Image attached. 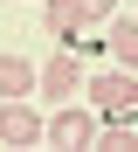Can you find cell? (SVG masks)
<instances>
[{
	"label": "cell",
	"mask_w": 138,
	"mask_h": 152,
	"mask_svg": "<svg viewBox=\"0 0 138 152\" xmlns=\"http://www.w3.org/2000/svg\"><path fill=\"white\" fill-rule=\"evenodd\" d=\"M83 90H90V104L104 118H131L138 111V69H104V76H83Z\"/></svg>",
	"instance_id": "1"
},
{
	"label": "cell",
	"mask_w": 138,
	"mask_h": 152,
	"mask_svg": "<svg viewBox=\"0 0 138 152\" xmlns=\"http://www.w3.org/2000/svg\"><path fill=\"white\" fill-rule=\"evenodd\" d=\"M42 138H48V145H62V152H90V145H97V111L62 104V111L42 124Z\"/></svg>",
	"instance_id": "2"
},
{
	"label": "cell",
	"mask_w": 138,
	"mask_h": 152,
	"mask_svg": "<svg viewBox=\"0 0 138 152\" xmlns=\"http://www.w3.org/2000/svg\"><path fill=\"white\" fill-rule=\"evenodd\" d=\"M42 124L48 118H35L21 97H7V104H0V145H42Z\"/></svg>",
	"instance_id": "3"
},
{
	"label": "cell",
	"mask_w": 138,
	"mask_h": 152,
	"mask_svg": "<svg viewBox=\"0 0 138 152\" xmlns=\"http://www.w3.org/2000/svg\"><path fill=\"white\" fill-rule=\"evenodd\" d=\"M42 90L69 104V97L83 90V69H76V56H55V62H42Z\"/></svg>",
	"instance_id": "4"
},
{
	"label": "cell",
	"mask_w": 138,
	"mask_h": 152,
	"mask_svg": "<svg viewBox=\"0 0 138 152\" xmlns=\"http://www.w3.org/2000/svg\"><path fill=\"white\" fill-rule=\"evenodd\" d=\"M35 83H42V69L28 56H0V97H28Z\"/></svg>",
	"instance_id": "5"
},
{
	"label": "cell",
	"mask_w": 138,
	"mask_h": 152,
	"mask_svg": "<svg viewBox=\"0 0 138 152\" xmlns=\"http://www.w3.org/2000/svg\"><path fill=\"white\" fill-rule=\"evenodd\" d=\"M104 48H110L118 69H138V21H118V28L104 35Z\"/></svg>",
	"instance_id": "6"
},
{
	"label": "cell",
	"mask_w": 138,
	"mask_h": 152,
	"mask_svg": "<svg viewBox=\"0 0 138 152\" xmlns=\"http://www.w3.org/2000/svg\"><path fill=\"white\" fill-rule=\"evenodd\" d=\"M42 21H48V35H62V42H69L76 28H83V14H76V0H42Z\"/></svg>",
	"instance_id": "7"
},
{
	"label": "cell",
	"mask_w": 138,
	"mask_h": 152,
	"mask_svg": "<svg viewBox=\"0 0 138 152\" xmlns=\"http://www.w3.org/2000/svg\"><path fill=\"white\" fill-rule=\"evenodd\" d=\"M90 152H138V132H131V118L118 124V118H110V124H97V145Z\"/></svg>",
	"instance_id": "8"
},
{
	"label": "cell",
	"mask_w": 138,
	"mask_h": 152,
	"mask_svg": "<svg viewBox=\"0 0 138 152\" xmlns=\"http://www.w3.org/2000/svg\"><path fill=\"white\" fill-rule=\"evenodd\" d=\"M76 14H83V21H110V14H118V0H76Z\"/></svg>",
	"instance_id": "9"
}]
</instances>
